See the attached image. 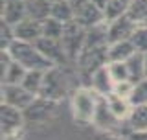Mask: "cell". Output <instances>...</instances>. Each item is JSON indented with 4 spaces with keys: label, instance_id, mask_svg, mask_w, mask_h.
I'll use <instances>...</instances> for the list:
<instances>
[{
    "label": "cell",
    "instance_id": "cell-1",
    "mask_svg": "<svg viewBox=\"0 0 147 140\" xmlns=\"http://www.w3.org/2000/svg\"><path fill=\"white\" fill-rule=\"evenodd\" d=\"M7 52L13 57V61L22 65L26 70H42V72H46V70L55 67V65L37 48V44H33V43L15 41V43L7 48Z\"/></svg>",
    "mask_w": 147,
    "mask_h": 140
},
{
    "label": "cell",
    "instance_id": "cell-2",
    "mask_svg": "<svg viewBox=\"0 0 147 140\" xmlns=\"http://www.w3.org/2000/svg\"><path fill=\"white\" fill-rule=\"evenodd\" d=\"M72 113L74 118L81 124H92L94 122L96 111L99 103V94L94 92L90 87H79L72 92Z\"/></svg>",
    "mask_w": 147,
    "mask_h": 140
},
{
    "label": "cell",
    "instance_id": "cell-3",
    "mask_svg": "<svg viewBox=\"0 0 147 140\" xmlns=\"http://www.w3.org/2000/svg\"><path fill=\"white\" fill-rule=\"evenodd\" d=\"M68 88H70V83H68L66 74L59 67H53L44 72V81H42L39 96L46 98V100H52V101H59L68 94Z\"/></svg>",
    "mask_w": 147,
    "mask_h": 140
},
{
    "label": "cell",
    "instance_id": "cell-4",
    "mask_svg": "<svg viewBox=\"0 0 147 140\" xmlns=\"http://www.w3.org/2000/svg\"><path fill=\"white\" fill-rule=\"evenodd\" d=\"M85 37H86V30L83 26H79L76 20L68 22L64 26V33H63L61 43H63L64 52L68 54L70 59H77V55L85 48Z\"/></svg>",
    "mask_w": 147,
    "mask_h": 140
},
{
    "label": "cell",
    "instance_id": "cell-5",
    "mask_svg": "<svg viewBox=\"0 0 147 140\" xmlns=\"http://www.w3.org/2000/svg\"><path fill=\"white\" fill-rule=\"evenodd\" d=\"M55 103L57 101L46 100L42 96H37L33 101L24 109V118L28 124H46L55 114Z\"/></svg>",
    "mask_w": 147,
    "mask_h": 140
},
{
    "label": "cell",
    "instance_id": "cell-6",
    "mask_svg": "<svg viewBox=\"0 0 147 140\" xmlns=\"http://www.w3.org/2000/svg\"><path fill=\"white\" fill-rule=\"evenodd\" d=\"M99 129L107 131L109 135H118L121 133V124H127L123 120H119L116 114L110 111L109 107V101L105 96H99V103H98V111H96V116H94V122Z\"/></svg>",
    "mask_w": 147,
    "mask_h": 140
},
{
    "label": "cell",
    "instance_id": "cell-7",
    "mask_svg": "<svg viewBox=\"0 0 147 140\" xmlns=\"http://www.w3.org/2000/svg\"><path fill=\"white\" fill-rule=\"evenodd\" d=\"M0 98H2V103L24 111L37 96L31 94L30 90H26L22 85H7V83H4L2 88H0Z\"/></svg>",
    "mask_w": 147,
    "mask_h": 140
},
{
    "label": "cell",
    "instance_id": "cell-8",
    "mask_svg": "<svg viewBox=\"0 0 147 140\" xmlns=\"http://www.w3.org/2000/svg\"><path fill=\"white\" fill-rule=\"evenodd\" d=\"M0 124H2V135H13L22 131L26 124L24 111L2 103L0 105Z\"/></svg>",
    "mask_w": 147,
    "mask_h": 140
},
{
    "label": "cell",
    "instance_id": "cell-9",
    "mask_svg": "<svg viewBox=\"0 0 147 140\" xmlns=\"http://www.w3.org/2000/svg\"><path fill=\"white\" fill-rule=\"evenodd\" d=\"M107 39H109V44L112 43H119V41H131L132 33L136 31V24L131 20L129 15H123L116 18L112 22H107Z\"/></svg>",
    "mask_w": 147,
    "mask_h": 140
},
{
    "label": "cell",
    "instance_id": "cell-10",
    "mask_svg": "<svg viewBox=\"0 0 147 140\" xmlns=\"http://www.w3.org/2000/svg\"><path fill=\"white\" fill-rule=\"evenodd\" d=\"M76 22L79 26H83L85 30H88V28H94V26L101 24V22H107V20H105L103 9L98 7L90 0V2L85 4V6H81V7L76 9Z\"/></svg>",
    "mask_w": 147,
    "mask_h": 140
},
{
    "label": "cell",
    "instance_id": "cell-11",
    "mask_svg": "<svg viewBox=\"0 0 147 140\" xmlns=\"http://www.w3.org/2000/svg\"><path fill=\"white\" fill-rule=\"evenodd\" d=\"M17 41H24V43H37L42 37V22L35 20L31 17H26L24 20H20L17 26H13Z\"/></svg>",
    "mask_w": 147,
    "mask_h": 140
},
{
    "label": "cell",
    "instance_id": "cell-12",
    "mask_svg": "<svg viewBox=\"0 0 147 140\" xmlns=\"http://www.w3.org/2000/svg\"><path fill=\"white\" fill-rule=\"evenodd\" d=\"M88 87H90L94 92H98L99 96H105V98L112 94V90H114V79H112V76H110L107 65L96 68L94 72L90 74Z\"/></svg>",
    "mask_w": 147,
    "mask_h": 140
},
{
    "label": "cell",
    "instance_id": "cell-13",
    "mask_svg": "<svg viewBox=\"0 0 147 140\" xmlns=\"http://www.w3.org/2000/svg\"><path fill=\"white\" fill-rule=\"evenodd\" d=\"M35 44H37V48H39L40 52H42L46 57L55 65V67L64 65V63H66V59H70V57H68V54L64 52V46H63L61 41H53V39L40 37Z\"/></svg>",
    "mask_w": 147,
    "mask_h": 140
},
{
    "label": "cell",
    "instance_id": "cell-14",
    "mask_svg": "<svg viewBox=\"0 0 147 140\" xmlns=\"http://www.w3.org/2000/svg\"><path fill=\"white\" fill-rule=\"evenodd\" d=\"M4 22H7L9 26H17L20 20H24L28 17V9L24 0H6L2 4V11H0Z\"/></svg>",
    "mask_w": 147,
    "mask_h": 140
},
{
    "label": "cell",
    "instance_id": "cell-15",
    "mask_svg": "<svg viewBox=\"0 0 147 140\" xmlns=\"http://www.w3.org/2000/svg\"><path fill=\"white\" fill-rule=\"evenodd\" d=\"M107 101H109L110 111H112V113L116 114L119 120L127 122L129 116H131V113H132V107H134V105L131 103V100L119 98V96H116V94H110V96H107Z\"/></svg>",
    "mask_w": 147,
    "mask_h": 140
},
{
    "label": "cell",
    "instance_id": "cell-16",
    "mask_svg": "<svg viewBox=\"0 0 147 140\" xmlns=\"http://www.w3.org/2000/svg\"><path fill=\"white\" fill-rule=\"evenodd\" d=\"M50 17H53V18H57V20L64 22V24H68V22L76 20V7H74L68 0H59V2L52 4Z\"/></svg>",
    "mask_w": 147,
    "mask_h": 140
},
{
    "label": "cell",
    "instance_id": "cell-17",
    "mask_svg": "<svg viewBox=\"0 0 147 140\" xmlns=\"http://www.w3.org/2000/svg\"><path fill=\"white\" fill-rule=\"evenodd\" d=\"M131 4H132V0H109L105 9H103L105 20L112 22V20H116V18H119V17L127 15L129 9H131Z\"/></svg>",
    "mask_w": 147,
    "mask_h": 140
},
{
    "label": "cell",
    "instance_id": "cell-18",
    "mask_svg": "<svg viewBox=\"0 0 147 140\" xmlns=\"http://www.w3.org/2000/svg\"><path fill=\"white\" fill-rule=\"evenodd\" d=\"M26 9H28V17L42 22L44 18L50 17L52 2L50 0H26Z\"/></svg>",
    "mask_w": 147,
    "mask_h": 140
},
{
    "label": "cell",
    "instance_id": "cell-19",
    "mask_svg": "<svg viewBox=\"0 0 147 140\" xmlns=\"http://www.w3.org/2000/svg\"><path fill=\"white\" fill-rule=\"evenodd\" d=\"M134 46L131 41H119L109 44V61H127L134 54Z\"/></svg>",
    "mask_w": 147,
    "mask_h": 140
},
{
    "label": "cell",
    "instance_id": "cell-20",
    "mask_svg": "<svg viewBox=\"0 0 147 140\" xmlns=\"http://www.w3.org/2000/svg\"><path fill=\"white\" fill-rule=\"evenodd\" d=\"M125 63H127V68H129V74H131V81H132V83H138V81H142V79H145V61H144V54L134 52Z\"/></svg>",
    "mask_w": 147,
    "mask_h": 140
},
{
    "label": "cell",
    "instance_id": "cell-21",
    "mask_svg": "<svg viewBox=\"0 0 147 140\" xmlns=\"http://www.w3.org/2000/svg\"><path fill=\"white\" fill-rule=\"evenodd\" d=\"M129 129L132 131H147V103L144 105H134L132 113L127 120Z\"/></svg>",
    "mask_w": 147,
    "mask_h": 140
},
{
    "label": "cell",
    "instance_id": "cell-22",
    "mask_svg": "<svg viewBox=\"0 0 147 140\" xmlns=\"http://www.w3.org/2000/svg\"><path fill=\"white\" fill-rule=\"evenodd\" d=\"M64 22L57 20L53 17H48L42 20V37L46 39H53V41H61L64 33Z\"/></svg>",
    "mask_w": 147,
    "mask_h": 140
},
{
    "label": "cell",
    "instance_id": "cell-23",
    "mask_svg": "<svg viewBox=\"0 0 147 140\" xmlns=\"http://www.w3.org/2000/svg\"><path fill=\"white\" fill-rule=\"evenodd\" d=\"M42 81H44V72L42 70H28L20 85L24 87L26 90H30L31 94L39 96L40 87H42Z\"/></svg>",
    "mask_w": 147,
    "mask_h": 140
},
{
    "label": "cell",
    "instance_id": "cell-24",
    "mask_svg": "<svg viewBox=\"0 0 147 140\" xmlns=\"http://www.w3.org/2000/svg\"><path fill=\"white\" fill-rule=\"evenodd\" d=\"M136 26L147 28V0H132L131 9L127 13Z\"/></svg>",
    "mask_w": 147,
    "mask_h": 140
},
{
    "label": "cell",
    "instance_id": "cell-25",
    "mask_svg": "<svg viewBox=\"0 0 147 140\" xmlns=\"http://www.w3.org/2000/svg\"><path fill=\"white\" fill-rule=\"evenodd\" d=\"M26 72L28 70L22 67V65H18L17 61H11L9 67H7V70H6V74L0 77L2 79V85L4 83H7V85H20L24 76H26Z\"/></svg>",
    "mask_w": 147,
    "mask_h": 140
},
{
    "label": "cell",
    "instance_id": "cell-26",
    "mask_svg": "<svg viewBox=\"0 0 147 140\" xmlns=\"http://www.w3.org/2000/svg\"><path fill=\"white\" fill-rule=\"evenodd\" d=\"M107 68H109L110 76H112V79H114V83L131 79V74H129V68H127V63L125 61H109L107 63Z\"/></svg>",
    "mask_w": 147,
    "mask_h": 140
},
{
    "label": "cell",
    "instance_id": "cell-27",
    "mask_svg": "<svg viewBox=\"0 0 147 140\" xmlns=\"http://www.w3.org/2000/svg\"><path fill=\"white\" fill-rule=\"evenodd\" d=\"M131 43H132V46H134L136 52L147 54V28L138 26L136 31H134V33H132V37H131Z\"/></svg>",
    "mask_w": 147,
    "mask_h": 140
},
{
    "label": "cell",
    "instance_id": "cell-28",
    "mask_svg": "<svg viewBox=\"0 0 147 140\" xmlns=\"http://www.w3.org/2000/svg\"><path fill=\"white\" fill-rule=\"evenodd\" d=\"M15 41L17 39H15L13 26H9L7 22H4V20H0V50H7Z\"/></svg>",
    "mask_w": 147,
    "mask_h": 140
},
{
    "label": "cell",
    "instance_id": "cell-29",
    "mask_svg": "<svg viewBox=\"0 0 147 140\" xmlns=\"http://www.w3.org/2000/svg\"><path fill=\"white\" fill-rule=\"evenodd\" d=\"M131 103L132 105H144L147 103V77L142 81L134 83V90L131 96Z\"/></svg>",
    "mask_w": 147,
    "mask_h": 140
},
{
    "label": "cell",
    "instance_id": "cell-30",
    "mask_svg": "<svg viewBox=\"0 0 147 140\" xmlns=\"http://www.w3.org/2000/svg\"><path fill=\"white\" fill-rule=\"evenodd\" d=\"M132 90H134V83H132L131 79H127V81L114 83V90H112V94H116V96H119V98H125V100H131Z\"/></svg>",
    "mask_w": 147,
    "mask_h": 140
},
{
    "label": "cell",
    "instance_id": "cell-31",
    "mask_svg": "<svg viewBox=\"0 0 147 140\" xmlns=\"http://www.w3.org/2000/svg\"><path fill=\"white\" fill-rule=\"evenodd\" d=\"M127 140H147V131H132L129 133Z\"/></svg>",
    "mask_w": 147,
    "mask_h": 140
},
{
    "label": "cell",
    "instance_id": "cell-32",
    "mask_svg": "<svg viewBox=\"0 0 147 140\" xmlns=\"http://www.w3.org/2000/svg\"><path fill=\"white\" fill-rule=\"evenodd\" d=\"M2 140H22V131L13 133V135H2Z\"/></svg>",
    "mask_w": 147,
    "mask_h": 140
},
{
    "label": "cell",
    "instance_id": "cell-33",
    "mask_svg": "<svg viewBox=\"0 0 147 140\" xmlns=\"http://www.w3.org/2000/svg\"><path fill=\"white\" fill-rule=\"evenodd\" d=\"M68 2H70V4H72V6H74V7H76V9H77V7H81V6H85V4H86V2H90V0H68Z\"/></svg>",
    "mask_w": 147,
    "mask_h": 140
},
{
    "label": "cell",
    "instance_id": "cell-34",
    "mask_svg": "<svg viewBox=\"0 0 147 140\" xmlns=\"http://www.w3.org/2000/svg\"><path fill=\"white\" fill-rule=\"evenodd\" d=\"M92 2H94V4H96L98 7L105 9V6H107V2H109V0H92Z\"/></svg>",
    "mask_w": 147,
    "mask_h": 140
},
{
    "label": "cell",
    "instance_id": "cell-35",
    "mask_svg": "<svg viewBox=\"0 0 147 140\" xmlns=\"http://www.w3.org/2000/svg\"><path fill=\"white\" fill-rule=\"evenodd\" d=\"M103 140H127V137H118V135H109L107 138H103Z\"/></svg>",
    "mask_w": 147,
    "mask_h": 140
},
{
    "label": "cell",
    "instance_id": "cell-36",
    "mask_svg": "<svg viewBox=\"0 0 147 140\" xmlns=\"http://www.w3.org/2000/svg\"><path fill=\"white\" fill-rule=\"evenodd\" d=\"M144 61H145V77H147V54H144Z\"/></svg>",
    "mask_w": 147,
    "mask_h": 140
},
{
    "label": "cell",
    "instance_id": "cell-37",
    "mask_svg": "<svg viewBox=\"0 0 147 140\" xmlns=\"http://www.w3.org/2000/svg\"><path fill=\"white\" fill-rule=\"evenodd\" d=\"M50 2H52V4H53V2H59V0H50Z\"/></svg>",
    "mask_w": 147,
    "mask_h": 140
}]
</instances>
